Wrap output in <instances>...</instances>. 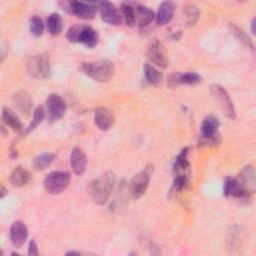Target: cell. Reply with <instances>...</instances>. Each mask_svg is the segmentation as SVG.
<instances>
[{"instance_id": "cell-1", "label": "cell", "mask_w": 256, "mask_h": 256, "mask_svg": "<svg viewBox=\"0 0 256 256\" xmlns=\"http://www.w3.org/2000/svg\"><path fill=\"white\" fill-rule=\"evenodd\" d=\"M115 182V175L110 171L101 174L98 178L93 180L89 186V192L92 200L98 205L106 203L113 191Z\"/></svg>"}, {"instance_id": "cell-2", "label": "cell", "mask_w": 256, "mask_h": 256, "mask_svg": "<svg viewBox=\"0 0 256 256\" xmlns=\"http://www.w3.org/2000/svg\"><path fill=\"white\" fill-rule=\"evenodd\" d=\"M81 69L86 75L98 82H108L115 73L114 64L109 60L83 63Z\"/></svg>"}, {"instance_id": "cell-3", "label": "cell", "mask_w": 256, "mask_h": 256, "mask_svg": "<svg viewBox=\"0 0 256 256\" xmlns=\"http://www.w3.org/2000/svg\"><path fill=\"white\" fill-rule=\"evenodd\" d=\"M67 39L70 42L82 43L88 48H93L98 43V34L90 26L76 25L68 30Z\"/></svg>"}, {"instance_id": "cell-4", "label": "cell", "mask_w": 256, "mask_h": 256, "mask_svg": "<svg viewBox=\"0 0 256 256\" xmlns=\"http://www.w3.org/2000/svg\"><path fill=\"white\" fill-rule=\"evenodd\" d=\"M70 183V174L66 171H53L44 179V188L49 194H59Z\"/></svg>"}, {"instance_id": "cell-5", "label": "cell", "mask_w": 256, "mask_h": 256, "mask_svg": "<svg viewBox=\"0 0 256 256\" xmlns=\"http://www.w3.org/2000/svg\"><path fill=\"white\" fill-rule=\"evenodd\" d=\"M153 172V166H147L138 174H136L130 182L129 191L134 199L140 198L147 190L151 174Z\"/></svg>"}, {"instance_id": "cell-6", "label": "cell", "mask_w": 256, "mask_h": 256, "mask_svg": "<svg viewBox=\"0 0 256 256\" xmlns=\"http://www.w3.org/2000/svg\"><path fill=\"white\" fill-rule=\"evenodd\" d=\"M28 72L36 78H47L50 75V61L46 54H37L27 62Z\"/></svg>"}, {"instance_id": "cell-7", "label": "cell", "mask_w": 256, "mask_h": 256, "mask_svg": "<svg viewBox=\"0 0 256 256\" xmlns=\"http://www.w3.org/2000/svg\"><path fill=\"white\" fill-rule=\"evenodd\" d=\"M211 93H212L214 99L217 101V103H218L219 107L221 108V110L223 111V113L227 117L234 119L236 117L235 109H234L233 103H232L228 93L226 92V90L218 84H213V85H211Z\"/></svg>"}, {"instance_id": "cell-8", "label": "cell", "mask_w": 256, "mask_h": 256, "mask_svg": "<svg viewBox=\"0 0 256 256\" xmlns=\"http://www.w3.org/2000/svg\"><path fill=\"white\" fill-rule=\"evenodd\" d=\"M66 110V103L64 99L58 94H51L46 99L45 112L50 121L58 120L63 116Z\"/></svg>"}, {"instance_id": "cell-9", "label": "cell", "mask_w": 256, "mask_h": 256, "mask_svg": "<svg viewBox=\"0 0 256 256\" xmlns=\"http://www.w3.org/2000/svg\"><path fill=\"white\" fill-rule=\"evenodd\" d=\"M219 124V120L214 116H208L203 120L201 125V135L203 144L217 143V131Z\"/></svg>"}, {"instance_id": "cell-10", "label": "cell", "mask_w": 256, "mask_h": 256, "mask_svg": "<svg viewBox=\"0 0 256 256\" xmlns=\"http://www.w3.org/2000/svg\"><path fill=\"white\" fill-rule=\"evenodd\" d=\"M147 57L153 64L157 65L158 67L165 68L168 65L164 46L157 39L152 40L148 45Z\"/></svg>"}, {"instance_id": "cell-11", "label": "cell", "mask_w": 256, "mask_h": 256, "mask_svg": "<svg viewBox=\"0 0 256 256\" xmlns=\"http://www.w3.org/2000/svg\"><path fill=\"white\" fill-rule=\"evenodd\" d=\"M98 5L101 18L104 22L114 26H117L121 23V14L114 6V4L108 1H102Z\"/></svg>"}, {"instance_id": "cell-12", "label": "cell", "mask_w": 256, "mask_h": 256, "mask_svg": "<svg viewBox=\"0 0 256 256\" xmlns=\"http://www.w3.org/2000/svg\"><path fill=\"white\" fill-rule=\"evenodd\" d=\"M69 11L81 19H92L96 13V6L93 3L71 1L67 3Z\"/></svg>"}, {"instance_id": "cell-13", "label": "cell", "mask_w": 256, "mask_h": 256, "mask_svg": "<svg viewBox=\"0 0 256 256\" xmlns=\"http://www.w3.org/2000/svg\"><path fill=\"white\" fill-rule=\"evenodd\" d=\"M238 181L239 186L244 190L245 192L252 194L255 192L256 188V181H255V170L253 166H246L239 174L238 178H236Z\"/></svg>"}, {"instance_id": "cell-14", "label": "cell", "mask_w": 256, "mask_h": 256, "mask_svg": "<svg viewBox=\"0 0 256 256\" xmlns=\"http://www.w3.org/2000/svg\"><path fill=\"white\" fill-rule=\"evenodd\" d=\"M115 121L114 112L106 107H98L94 113V122L101 130H108Z\"/></svg>"}, {"instance_id": "cell-15", "label": "cell", "mask_w": 256, "mask_h": 256, "mask_svg": "<svg viewBox=\"0 0 256 256\" xmlns=\"http://www.w3.org/2000/svg\"><path fill=\"white\" fill-rule=\"evenodd\" d=\"M28 236V230L26 225L21 221H15L10 228L11 243L15 248H21Z\"/></svg>"}, {"instance_id": "cell-16", "label": "cell", "mask_w": 256, "mask_h": 256, "mask_svg": "<svg viewBox=\"0 0 256 256\" xmlns=\"http://www.w3.org/2000/svg\"><path fill=\"white\" fill-rule=\"evenodd\" d=\"M202 77L195 72L174 73L169 76L168 82L170 86H177L179 84H197L201 82Z\"/></svg>"}, {"instance_id": "cell-17", "label": "cell", "mask_w": 256, "mask_h": 256, "mask_svg": "<svg viewBox=\"0 0 256 256\" xmlns=\"http://www.w3.org/2000/svg\"><path fill=\"white\" fill-rule=\"evenodd\" d=\"M86 155L84 151L78 147L74 148L70 155V165L72 170L77 175H82L86 168Z\"/></svg>"}, {"instance_id": "cell-18", "label": "cell", "mask_w": 256, "mask_h": 256, "mask_svg": "<svg viewBox=\"0 0 256 256\" xmlns=\"http://www.w3.org/2000/svg\"><path fill=\"white\" fill-rule=\"evenodd\" d=\"M12 101L16 109L22 114L28 115L32 108V100L30 95L25 91H19L13 95Z\"/></svg>"}, {"instance_id": "cell-19", "label": "cell", "mask_w": 256, "mask_h": 256, "mask_svg": "<svg viewBox=\"0 0 256 256\" xmlns=\"http://www.w3.org/2000/svg\"><path fill=\"white\" fill-rule=\"evenodd\" d=\"M175 10V4L171 1L162 2L159 6L157 15H156V22L158 25H165L171 21L173 18Z\"/></svg>"}, {"instance_id": "cell-20", "label": "cell", "mask_w": 256, "mask_h": 256, "mask_svg": "<svg viewBox=\"0 0 256 256\" xmlns=\"http://www.w3.org/2000/svg\"><path fill=\"white\" fill-rule=\"evenodd\" d=\"M134 15L135 22H137L141 27L149 25L155 18L154 12L151 9L141 5H136V7H134Z\"/></svg>"}, {"instance_id": "cell-21", "label": "cell", "mask_w": 256, "mask_h": 256, "mask_svg": "<svg viewBox=\"0 0 256 256\" xmlns=\"http://www.w3.org/2000/svg\"><path fill=\"white\" fill-rule=\"evenodd\" d=\"M2 120L7 126H9L15 132H17V133H22L23 132V125H22L20 119L14 113V111L11 110L10 108L3 107Z\"/></svg>"}, {"instance_id": "cell-22", "label": "cell", "mask_w": 256, "mask_h": 256, "mask_svg": "<svg viewBox=\"0 0 256 256\" xmlns=\"http://www.w3.org/2000/svg\"><path fill=\"white\" fill-rule=\"evenodd\" d=\"M30 173L23 167L17 166L10 176L11 183L16 187H22L25 186L30 181Z\"/></svg>"}, {"instance_id": "cell-23", "label": "cell", "mask_w": 256, "mask_h": 256, "mask_svg": "<svg viewBox=\"0 0 256 256\" xmlns=\"http://www.w3.org/2000/svg\"><path fill=\"white\" fill-rule=\"evenodd\" d=\"M188 148H184L180 154L177 156L176 161L174 163V171L176 175H187L186 171H188L190 164L188 161Z\"/></svg>"}, {"instance_id": "cell-24", "label": "cell", "mask_w": 256, "mask_h": 256, "mask_svg": "<svg viewBox=\"0 0 256 256\" xmlns=\"http://www.w3.org/2000/svg\"><path fill=\"white\" fill-rule=\"evenodd\" d=\"M144 74H145V78L146 80L152 84V85H159L162 82L163 76L161 74V72H159V70H157L154 66H152L149 63H146L144 65Z\"/></svg>"}, {"instance_id": "cell-25", "label": "cell", "mask_w": 256, "mask_h": 256, "mask_svg": "<svg viewBox=\"0 0 256 256\" xmlns=\"http://www.w3.org/2000/svg\"><path fill=\"white\" fill-rule=\"evenodd\" d=\"M229 28H230L231 33L241 42L242 45H244L248 49L253 50V43H252L251 39L241 28H239L238 26H236L235 24H232V23L230 24Z\"/></svg>"}, {"instance_id": "cell-26", "label": "cell", "mask_w": 256, "mask_h": 256, "mask_svg": "<svg viewBox=\"0 0 256 256\" xmlns=\"http://www.w3.org/2000/svg\"><path fill=\"white\" fill-rule=\"evenodd\" d=\"M47 28L50 34L58 35L62 31V18L57 13H52L47 19Z\"/></svg>"}, {"instance_id": "cell-27", "label": "cell", "mask_w": 256, "mask_h": 256, "mask_svg": "<svg viewBox=\"0 0 256 256\" xmlns=\"http://www.w3.org/2000/svg\"><path fill=\"white\" fill-rule=\"evenodd\" d=\"M121 13L125 21V24L129 27H133L135 24L134 7L129 3H123L121 6Z\"/></svg>"}, {"instance_id": "cell-28", "label": "cell", "mask_w": 256, "mask_h": 256, "mask_svg": "<svg viewBox=\"0 0 256 256\" xmlns=\"http://www.w3.org/2000/svg\"><path fill=\"white\" fill-rule=\"evenodd\" d=\"M53 160H54V154L43 153L34 159V166L37 170H44L48 166H50Z\"/></svg>"}, {"instance_id": "cell-29", "label": "cell", "mask_w": 256, "mask_h": 256, "mask_svg": "<svg viewBox=\"0 0 256 256\" xmlns=\"http://www.w3.org/2000/svg\"><path fill=\"white\" fill-rule=\"evenodd\" d=\"M46 115V112H45V109L43 106H38L35 111H34V115H33V120L31 122V124L28 126L27 130H26V133H29L31 131H33L44 119Z\"/></svg>"}, {"instance_id": "cell-30", "label": "cell", "mask_w": 256, "mask_h": 256, "mask_svg": "<svg viewBox=\"0 0 256 256\" xmlns=\"http://www.w3.org/2000/svg\"><path fill=\"white\" fill-rule=\"evenodd\" d=\"M184 13L187 19V23L189 25H193L199 16V10L197 8V6H195L194 4H188L184 7Z\"/></svg>"}, {"instance_id": "cell-31", "label": "cell", "mask_w": 256, "mask_h": 256, "mask_svg": "<svg viewBox=\"0 0 256 256\" xmlns=\"http://www.w3.org/2000/svg\"><path fill=\"white\" fill-rule=\"evenodd\" d=\"M44 30V24L43 21L40 17L38 16H33L30 19V31L34 36H40L43 33Z\"/></svg>"}, {"instance_id": "cell-32", "label": "cell", "mask_w": 256, "mask_h": 256, "mask_svg": "<svg viewBox=\"0 0 256 256\" xmlns=\"http://www.w3.org/2000/svg\"><path fill=\"white\" fill-rule=\"evenodd\" d=\"M188 184V175H176L173 183V188L175 190H182Z\"/></svg>"}, {"instance_id": "cell-33", "label": "cell", "mask_w": 256, "mask_h": 256, "mask_svg": "<svg viewBox=\"0 0 256 256\" xmlns=\"http://www.w3.org/2000/svg\"><path fill=\"white\" fill-rule=\"evenodd\" d=\"M28 254L30 256H37L38 255V247L34 240H31L29 242V248H28Z\"/></svg>"}, {"instance_id": "cell-34", "label": "cell", "mask_w": 256, "mask_h": 256, "mask_svg": "<svg viewBox=\"0 0 256 256\" xmlns=\"http://www.w3.org/2000/svg\"><path fill=\"white\" fill-rule=\"evenodd\" d=\"M5 194H6V189L4 188L3 185H1V186H0V197L3 198V197L5 196Z\"/></svg>"}, {"instance_id": "cell-35", "label": "cell", "mask_w": 256, "mask_h": 256, "mask_svg": "<svg viewBox=\"0 0 256 256\" xmlns=\"http://www.w3.org/2000/svg\"><path fill=\"white\" fill-rule=\"evenodd\" d=\"M81 253L80 252H77V251H69L67 252V255H80Z\"/></svg>"}, {"instance_id": "cell-36", "label": "cell", "mask_w": 256, "mask_h": 256, "mask_svg": "<svg viewBox=\"0 0 256 256\" xmlns=\"http://www.w3.org/2000/svg\"><path fill=\"white\" fill-rule=\"evenodd\" d=\"M251 24H252V28H251V29H252V33L255 34V19L252 20V23H251Z\"/></svg>"}]
</instances>
